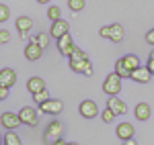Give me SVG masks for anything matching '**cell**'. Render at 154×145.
<instances>
[{
	"instance_id": "d4e9b609",
	"label": "cell",
	"mask_w": 154,
	"mask_h": 145,
	"mask_svg": "<svg viewBox=\"0 0 154 145\" xmlns=\"http://www.w3.org/2000/svg\"><path fill=\"white\" fill-rule=\"evenodd\" d=\"M33 100H35L37 104H43V102H48V100H49V92H48V90H41V92L33 94Z\"/></svg>"
},
{
	"instance_id": "9c48e42d",
	"label": "cell",
	"mask_w": 154,
	"mask_h": 145,
	"mask_svg": "<svg viewBox=\"0 0 154 145\" xmlns=\"http://www.w3.org/2000/svg\"><path fill=\"white\" fill-rule=\"evenodd\" d=\"M131 80L134 82H140V84H148L152 80V72L148 70V65H140L138 70L131 72Z\"/></svg>"
},
{
	"instance_id": "5bb4252c",
	"label": "cell",
	"mask_w": 154,
	"mask_h": 145,
	"mask_svg": "<svg viewBox=\"0 0 154 145\" xmlns=\"http://www.w3.org/2000/svg\"><path fill=\"white\" fill-rule=\"evenodd\" d=\"M115 133L121 141H125V139H134V125L131 123H119L117 129H115Z\"/></svg>"
},
{
	"instance_id": "f546056e",
	"label": "cell",
	"mask_w": 154,
	"mask_h": 145,
	"mask_svg": "<svg viewBox=\"0 0 154 145\" xmlns=\"http://www.w3.org/2000/svg\"><path fill=\"white\" fill-rule=\"evenodd\" d=\"M8 92H11L8 86H0V100H6L8 98Z\"/></svg>"
},
{
	"instance_id": "7402d4cb",
	"label": "cell",
	"mask_w": 154,
	"mask_h": 145,
	"mask_svg": "<svg viewBox=\"0 0 154 145\" xmlns=\"http://www.w3.org/2000/svg\"><path fill=\"white\" fill-rule=\"evenodd\" d=\"M31 41H35V43L39 45V47L48 49V45H49V35H48V33H39V35L31 37Z\"/></svg>"
},
{
	"instance_id": "5b68a950",
	"label": "cell",
	"mask_w": 154,
	"mask_h": 145,
	"mask_svg": "<svg viewBox=\"0 0 154 145\" xmlns=\"http://www.w3.org/2000/svg\"><path fill=\"white\" fill-rule=\"evenodd\" d=\"M19 115H21V121H23V125H27V127H37V123H39V112H37L35 109H31V106H23V109L19 110Z\"/></svg>"
},
{
	"instance_id": "603a6c76",
	"label": "cell",
	"mask_w": 154,
	"mask_h": 145,
	"mask_svg": "<svg viewBox=\"0 0 154 145\" xmlns=\"http://www.w3.org/2000/svg\"><path fill=\"white\" fill-rule=\"evenodd\" d=\"M48 19L51 21V23L62 19V10H60V6H49V8H48Z\"/></svg>"
},
{
	"instance_id": "e0dca14e",
	"label": "cell",
	"mask_w": 154,
	"mask_h": 145,
	"mask_svg": "<svg viewBox=\"0 0 154 145\" xmlns=\"http://www.w3.org/2000/svg\"><path fill=\"white\" fill-rule=\"evenodd\" d=\"M150 104H146V102H140L138 106H136V110H134V117L138 119V121H148L150 119Z\"/></svg>"
},
{
	"instance_id": "d6986e66",
	"label": "cell",
	"mask_w": 154,
	"mask_h": 145,
	"mask_svg": "<svg viewBox=\"0 0 154 145\" xmlns=\"http://www.w3.org/2000/svg\"><path fill=\"white\" fill-rule=\"evenodd\" d=\"M121 59H123V63H125V65H128V70H131V72H134V70H138V68L142 65V63H140V57H138V55H134V53L123 55Z\"/></svg>"
},
{
	"instance_id": "1f68e13d",
	"label": "cell",
	"mask_w": 154,
	"mask_h": 145,
	"mask_svg": "<svg viewBox=\"0 0 154 145\" xmlns=\"http://www.w3.org/2000/svg\"><path fill=\"white\" fill-rule=\"evenodd\" d=\"M146 65H148V70H150V72H152V76H154V59H148V63H146Z\"/></svg>"
},
{
	"instance_id": "8fae6325",
	"label": "cell",
	"mask_w": 154,
	"mask_h": 145,
	"mask_svg": "<svg viewBox=\"0 0 154 145\" xmlns=\"http://www.w3.org/2000/svg\"><path fill=\"white\" fill-rule=\"evenodd\" d=\"M14 84H17V74H14V70H11V68H2V70H0V86H8V88H12Z\"/></svg>"
},
{
	"instance_id": "ffe728a7",
	"label": "cell",
	"mask_w": 154,
	"mask_h": 145,
	"mask_svg": "<svg viewBox=\"0 0 154 145\" xmlns=\"http://www.w3.org/2000/svg\"><path fill=\"white\" fill-rule=\"evenodd\" d=\"M115 74H117V76H121V78H131V70H128V65L123 63V59H121V57L115 61Z\"/></svg>"
},
{
	"instance_id": "4dcf8cb0",
	"label": "cell",
	"mask_w": 154,
	"mask_h": 145,
	"mask_svg": "<svg viewBox=\"0 0 154 145\" xmlns=\"http://www.w3.org/2000/svg\"><path fill=\"white\" fill-rule=\"evenodd\" d=\"M146 43H148V45H154V29H150V31L146 33Z\"/></svg>"
},
{
	"instance_id": "836d02e7",
	"label": "cell",
	"mask_w": 154,
	"mask_h": 145,
	"mask_svg": "<svg viewBox=\"0 0 154 145\" xmlns=\"http://www.w3.org/2000/svg\"><path fill=\"white\" fill-rule=\"evenodd\" d=\"M123 145H136V141H134V139H125V141H123Z\"/></svg>"
},
{
	"instance_id": "8992f818",
	"label": "cell",
	"mask_w": 154,
	"mask_h": 145,
	"mask_svg": "<svg viewBox=\"0 0 154 145\" xmlns=\"http://www.w3.org/2000/svg\"><path fill=\"white\" fill-rule=\"evenodd\" d=\"M39 106V112H45V115H60L64 110V102L62 100H56V98H49L48 102L43 104H37Z\"/></svg>"
},
{
	"instance_id": "30bf717a",
	"label": "cell",
	"mask_w": 154,
	"mask_h": 145,
	"mask_svg": "<svg viewBox=\"0 0 154 145\" xmlns=\"http://www.w3.org/2000/svg\"><path fill=\"white\" fill-rule=\"evenodd\" d=\"M68 23L64 21V19H60V21H54L51 23V29H49V35L56 37V39H60V37H64L66 33H68Z\"/></svg>"
},
{
	"instance_id": "277c9868",
	"label": "cell",
	"mask_w": 154,
	"mask_h": 145,
	"mask_svg": "<svg viewBox=\"0 0 154 145\" xmlns=\"http://www.w3.org/2000/svg\"><path fill=\"white\" fill-rule=\"evenodd\" d=\"M56 41H58V51L64 55V57H70L72 53L78 49L76 45H74V41H72V35H70V33H66L64 37H60V39H56Z\"/></svg>"
},
{
	"instance_id": "d6a6232c",
	"label": "cell",
	"mask_w": 154,
	"mask_h": 145,
	"mask_svg": "<svg viewBox=\"0 0 154 145\" xmlns=\"http://www.w3.org/2000/svg\"><path fill=\"white\" fill-rule=\"evenodd\" d=\"M51 145H68V143H66L64 139H58V141H54V143H51Z\"/></svg>"
},
{
	"instance_id": "2e32d148",
	"label": "cell",
	"mask_w": 154,
	"mask_h": 145,
	"mask_svg": "<svg viewBox=\"0 0 154 145\" xmlns=\"http://www.w3.org/2000/svg\"><path fill=\"white\" fill-rule=\"evenodd\" d=\"M27 90H29L31 94H37V92H41V90H45V82H43L39 76H33V78H29V82H27Z\"/></svg>"
},
{
	"instance_id": "d590c367",
	"label": "cell",
	"mask_w": 154,
	"mask_h": 145,
	"mask_svg": "<svg viewBox=\"0 0 154 145\" xmlns=\"http://www.w3.org/2000/svg\"><path fill=\"white\" fill-rule=\"evenodd\" d=\"M37 2H39V4H48L49 0H37Z\"/></svg>"
},
{
	"instance_id": "44dd1931",
	"label": "cell",
	"mask_w": 154,
	"mask_h": 145,
	"mask_svg": "<svg viewBox=\"0 0 154 145\" xmlns=\"http://www.w3.org/2000/svg\"><path fill=\"white\" fill-rule=\"evenodd\" d=\"M4 145H21V137L14 133V131H6L4 133V139H2Z\"/></svg>"
},
{
	"instance_id": "9a60e30c",
	"label": "cell",
	"mask_w": 154,
	"mask_h": 145,
	"mask_svg": "<svg viewBox=\"0 0 154 145\" xmlns=\"http://www.w3.org/2000/svg\"><path fill=\"white\" fill-rule=\"evenodd\" d=\"M31 27H33V21H31L29 16H19V19H17V31L21 33V39L27 37V33L31 31Z\"/></svg>"
},
{
	"instance_id": "7a4b0ae2",
	"label": "cell",
	"mask_w": 154,
	"mask_h": 145,
	"mask_svg": "<svg viewBox=\"0 0 154 145\" xmlns=\"http://www.w3.org/2000/svg\"><path fill=\"white\" fill-rule=\"evenodd\" d=\"M121 82H123V78L117 76V74H109L105 78V82H103V92H105L107 96H117L119 92H121Z\"/></svg>"
},
{
	"instance_id": "52a82bcc",
	"label": "cell",
	"mask_w": 154,
	"mask_h": 145,
	"mask_svg": "<svg viewBox=\"0 0 154 145\" xmlns=\"http://www.w3.org/2000/svg\"><path fill=\"white\" fill-rule=\"evenodd\" d=\"M78 110H80V115H82L84 119H95L97 115H99V106H97L95 100H82Z\"/></svg>"
},
{
	"instance_id": "7c38bea8",
	"label": "cell",
	"mask_w": 154,
	"mask_h": 145,
	"mask_svg": "<svg viewBox=\"0 0 154 145\" xmlns=\"http://www.w3.org/2000/svg\"><path fill=\"white\" fill-rule=\"evenodd\" d=\"M107 109H111L115 115H125L128 112V106H125V102L121 100V98H117V96H111L109 100H107Z\"/></svg>"
},
{
	"instance_id": "ac0fdd59",
	"label": "cell",
	"mask_w": 154,
	"mask_h": 145,
	"mask_svg": "<svg viewBox=\"0 0 154 145\" xmlns=\"http://www.w3.org/2000/svg\"><path fill=\"white\" fill-rule=\"evenodd\" d=\"M123 35H125V33H123V25L121 23L111 25V37H109V39H111L113 43H121V41H123Z\"/></svg>"
},
{
	"instance_id": "4316f807",
	"label": "cell",
	"mask_w": 154,
	"mask_h": 145,
	"mask_svg": "<svg viewBox=\"0 0 154 145\" xmlns=\"http://www.w3.org/2000/svg\"><path fill=\"white\" fill-rule=\"evenodd\" d=\"M8 16H11L8 6H6V4H0V23H6V21H8Z\"/></svg>"
},
{
	"instance_id": "f1b7e54d",
	"label": "cell",
	"mask_w": 154,
	"mask_h": 145,
	"mask_svg": "<svg viewBox=\"0 0 154 145\" xmlns=\"http://www.w3.org/2000/svg\"><path fill=\"white\" fill-rule=\"evenodd\" d=\"M99 35H101V37H105V39H109V37H111V25H107V27H101Z\"/></svg>"
},
{
	"instance_id": "4fadbf2b",
	"label": "cell",
	"mask_w": 154,
	"mask_h": 145,
	"mask_svg": "<svg viewBox=\"0 0 154 145\" xmlns=\"http://www.w3.org/2000/svg\"><path fill=\"white\" fill-rule=\"evenodd\" d=\"M41 53H43V47H39L35 41H29V45L25 47V57L29 61H37L41 57Z\"/></svg>"
},
{
	"instance_id": "6da1fadb",
	"label": "cell",
	"mask_w": 154,
	"mask_h": 145,
	"mask_svg": "<svg viewBox=\"0 0 154 145\" xmlns=\"http://www.w3.org/2000/svg\"><path fill=\"white\" fill-rule=\"evenodd\" d=\"M68 59H70V70L76 74H84L91 68V59H88V55L84 53L82 49H76Z\"/></svg>"
},
{
	"instance_id": "ba28073f",
	"label": "cell",
	"mask_w": 154,
	"mask_h": 145,
	"mask_svg": "<svg viewBox=\"0 0 154 145\" xmlns=\"http://www.w3.org/2000/svg\"><path fill=\"white\" fill-rule=\"evenodd\" d=\"M62 133H64L62 123L60 121H51L48 125V129H45V139H48V141H58V139H62Z\"/></svg>"
},
{
	"instance_id": "8d00e7d4",
	"label": "cell",
	"mask_w": 154,
	"mask_h": 145,
	"mask_svg": "<svg viewBox=\"0 0 154 145\" xmlns=\"http://www.w3.org/2000/svg\"><path fill=\"white\" fill-rule=\"evenodd\" d=\"M68 145H78V143H68Z\"/></svg>"
},
{
	"instance_id": "cb8c5ba5",
	"label": "cell",
	"mask_w": 154,
	"mask_h": 145,
	"mask_svg": "<svg viewBox=\"0 0 154 145\" xmlns=\"http://www.w3.org/2000/svg\"><path fill=\"white\" fill-rule=\"evenodd\" d=\"M84 0H68V8H70L72 12H80V10H84Z\"/></svg>"
},
{
	"instance_id": "e575fe53",
	"label": "cell",
	"mask_w": 154,
	"mask_h": 145,
	"mask_svg": "<svg viewBox=\"0 0 154 145\" xmlns=\"http://www.w3.org/2000/svg\"><path fill=\"white\" fill-rule=\"evenodd\" d=\"M148 59H154V49L150 51V55H148Z\"/></svg>"
},
{
	"instance_id": "3957f363",
	"label": "cell",
	"mask_w": 154,
	"mask_h": 145,
	"mask_svg": "<svg viewBox=\"0 0 154 145\" xmlns=\"http://www.w3.org/2000/svg\"><path fill=\"white\" fill-rule=\"evenodd\" d=\"M0 125L4 131H14L17 127H21L23 121H21V115L19 112H11V110H4L0 115Z\"/></svg>"
},
{
	"instance_id": "83f0119b",
	"label": "cell",
	"mask_w": 154,
	"mask_h": 145,
	"mask_svg": "<svg viewBox=\"0 0 154 145\" xmlns=\"http://www.w3.org/2000/svg\"><path fill=\"white\" fill-rule=\"evenodd\" d=\"M8 41H11V33H8L6 29H0V43H2V45H6Z\"/></svg>"
},
{
	"instance_id": "484cf974",
	"label": "cell",
	"mask_w": 154,
	"mask_h": 145,
	"mask_svg": "<svg viewBox=\"0 0 154 145\" xmlns=\"http://www.w3.org/2000/svg\"><path fill=\"white\" fill-rule=\"evenodd\" d=\"M115 117H117V115H115L111 109H105L103 112H101V119H103L105 123H113V121H115Z\"/></svg>"
}]
</instances>
